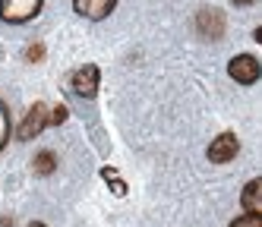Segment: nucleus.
I'll return each mask as SVG.
<instances>
[{"label":"nucleus","instance_id":"1","mask_svg":"<svg viewBox=\"0 0 262 227\" xmlns=\"http://www.w3.org/2000/svg\"><path fill=\"white\" fill-rule=\"evenodd\" d=\"M41 4L45 0H0V19L4 22H29V19H35L41 13Z\"/></svg>","mask_w":262,"mask_h":227},{"label":"nucleus","instance_id":"2","mask_svg":"<svg viewBox=\"0 0 262 227\" xmlns=\"http://www.w3.org/2000/svg\"><path fill=\"white\" fill-rule=\"evenodd\" d=\"M98 82H101V70L95 63H82L76 73L70 76V85L79 98H95L98 95Z\"/></svg>","mask_w":262,"mask_h":227},{"label":"nucleus","instance_id":"3","mask_svg":"<svg viewBox=\"0 0 262 227\" xmlns=\"http://www.w3.org/2000/svg\"><path fill=\"white\" fill-rule=\"evenodd\" d=\"M196 29L202 38H209V41H218L224 35V13L218 7H205L196 13Z\"/></svg>","mask_w":262,"mask_h":227},{"label":"nucleus","instance_id":"4","mask_svg":"<svg viewBox=\"0 0 262 227\" xmlns=\"http://www.w3.org/2000/svg\"><path fill=\"white\" fill-rule=\"evenodd\" d=\"M228 73H231V79H237L240 85H253L259 79V60L250 57V54H237L231 60V66H228Z\"/></svg>","mask_w":262,"mask_h":227},{"label":"nucleus","instance_id":"5","mask_svg":"<svg viewBox=\"0 0 262 227\" xmlns=\"http://www.w3.org/2000/svg\"><path fill=\"white\" fill-rule=\"evenodd\" d=\"M48 114H51V110H48L41 101H38V104H32V110L26 114V120L19 123V132H16V136H19L23 142L35 139V136H38V132L48 126Z\"/></svg>","mask_w":262,"mask_h":227},{"label":"nucleus","instance_id":"6","mask_svg":"<svg viewBox=\"0 0 262 227\" xmlns=\"http://www.w3.org/2000/svg\"><path fill=\"white\" fill-rule=\"evenodd\" d=\"M237 151H240L237 136L234 132H221V136L212 139V145H209V161L212 164H228V161H234Z\"/></svg>","mask_w":262,"mask_h":227},{"label":"nucleus","instance_id":"7","mask_svg":"<svg viewBox=\"0 0 262 227\" xmlns=\"http://www.w3.org/2000/svg\"><path fill=\"white\" fill-rule=\"evenodd\" d=\"M117 7V0H73V10L85 19H104Z\"/></svg>","mask_w":262,"mask_h":227},{"label":"nucleus","instance_id":"8","mask_svg":"<svg viewBox=\"0 0 262 227\" xmlns=\"http://www.w3.org/2000/svg\"><path fill=\"white\" fill-rule=\"evenodd\" d=\"M240 205H243V212H250V215H259L262 212V180H250L247 186H243Z\"/></svg>","mask_w":262,"mask_h":227},{"label":"nucleus","instance_id":"9","mask_svg":"<svg viewBox=\"0 0 262 227\" xmlns=\"http://www.w3.org/2000/svg\"><path fill=\"white\" fill-rule=\"evenodd\" d=\"M54 167H57V158H54L51 151H38V155H35V161H32V170H35L38 177L54 174Z\"/></svg>","mask_w":262,"mask_h":227},{"label":"nucleus","instance_id":"10","mask_svg":"<svg viewBox=\"0 0 262 227\" xmlns=\"http://www.w3.org/2000/svg\"><path fill=\"white\" fill-rule=\"evenodd\" d=\"M101 177H104L111 186H114V196H126V183L117 177V170H114V167H101Z\"/></svg>","mask_w":262,"mask_h":227},{"label":"nucleus","instance_id":"11","mask_svg":"<svg viewBox=\"0 0 262 227\" xmlns=\"http://www.w3.org/2000/svg\"><path fill=\"white\" fill-rule=\"evenodd\" d=\"M7 139H10V110H7L4 101H0V148L7 145Z\"/></svg>","mask_w":262,"mask_h":227},{"label":"nucleus","instance_id":"12","mask_svg":"<svg viewBox=\"0 0 262 227\" xmlns=\"http://www.w3.org/2000/svg\"><path fill=\"white\" fill-rule=\"evenodd\" d=\"M231 227H262V218H259V215H250V212H247V215L234 218V221H231Z\"/></svg>","mask_w":262,"mask_h":227},{"label":"nucleus","instance_id":"13","mask_svg":"<svg viewBox=\"0 0 262 227\" xmlns=\"http://www.w3.org/2000/svg\"><path fill=\"white\" fill-rule=\"evenodd\" d=\"M41 57H45V44H32V48L26 51V60H29V63H38Z\"/></svg>","mask_w":262,"mask_h":227},{"label":"nucleus","instance_id":"14","mask_svg":"<svg viewBox=\"0 0 262 227\" xmlns=\"http://www.w3.org/2000/svg\"><path fill=\"white\" fill-rule=\"evenodd\" d=\"M63 120H67V107H54V110L48 114V123H54V126L63 123Z\"/></svg>","mask_w":262,"mask_h":227},{"label":"nucleus","instance_id":"15","mask_svg":"<svg viewBox=\"0 0 262 227\" xmlns=\"http://www.w3.org/2000/svg\"><path fill=\"white\" fill-rule=\"evenodd\" d=\"M231 4H237V7H247V4H256V0H231Z\"/></svg>","mask_w":262,"mask_h":227},{"label":"nucleus","instance_id":"16","mask_svg":"<svg viewBox=\"0 0 262 227\" xmlns=\"http://www.w3.org/2000/svg\"><path fill=\"white\" fill-rule=\"evenodd\" d=\"M29 227H48V224H41V221H32V224H29Z\"/></svg>","mask_w":262,"mask_h":227}]
</instances>
